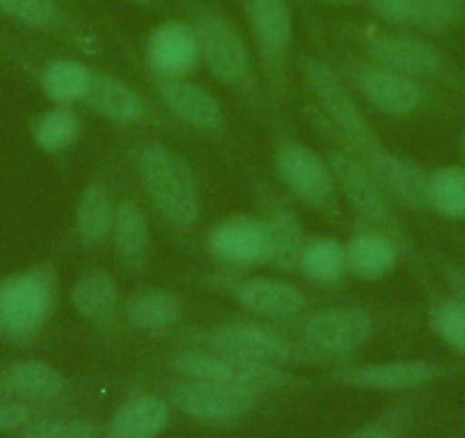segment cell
<instances>
[{
	"instance_id": "cell-1",
	"label": "cell",
	"mask_w": 465,
	"mask_h": 438,
	"mask_svg": "<svg viewBox=\"0 0 465 438\" xmlns=\"http://www.w3.org/2000/svg\"><path fill=\"white\" fill-rule=\"evenodd\" d=\"M140 181L151 204L178 229H187L201 214V194L192 169L181 155L163 144H151L140 155Z\"/></svg>"
},
{
	"instance_id": "cell-2",
	"label": "cell",
	"mask_w": 465,
	"mask_h": 438,
	"mask_svg": "<svg viewBox=\"0 0 465 438\" xmlns=\"http://www.w3.org/2000/svg\"><path fill=\"white\" fill-rule=\"evenodd\" d=\"M57 297L55 272L48 267L12 274L0 284V338L24 341L46 324Z\"/></svg>"
},
{
	"instance_id": "cell-3",
	"label": "cell",
	"mask_w": 465,
	"mask_h": 438,
	"mask_svg": "<svg viewBox=\"0 0 465 438\" xmlns=\"http://www.w3.org/2000/svg\"><path fill=\"white\" fill-rule=\"evenodd\" d=\"M306 78L311 89L315 92L317 101L324 107V113L331 117V122L344 133V137H347L356 149H361V154L368 155L370 151L383 146L381 142H379V137L374 135L372 126L368 124L365 114L361 113L359 103L354 101V96L349 94V89L344 87V83L340 80L338 71L331 69L326 62L308 60Z\"/></svg>"
},
{
	"instance_id": "cell-4",
	"label": "cell",
	"mask_w": 465,
	"mask_h": 438,
	"mask_svg": "<svg viewBox=\"0 0 465 438\" xmlns=\"http://www.w3.org/2000/svg\"><path fill=\"white\" fill-rule=\"evenodd\" d=\"M261 391L235 383L208 382V379H187L181 386L172 388L169 402L181 413L203 423H223L242 418L256 406Z\"/></svg>"
},
{
	"instance_id": "cell-5",
	"label": "cell",
	"mask_w": 465,
	"mask_h": 438,
	"mask_svg": "<svg viewBox=\"0 0 465 438\" xmlns=\"http://www.w3.org/2000/svg\"><path fill=\"white\" fill-rule=\"evenodd\" d=\"M276 169L290 190L320 213H338V185L329 163L308 146L288 142L279 149Z\"/></svg>"
},
{
	"instance_id": "cell-6",
	"label": "cell",
	"mask_w": 465,
	"mask_h": 438,
	"mask_svg": "<svg viewBox=\"0 0 465 438\" xmlns=\"http://www.w3.org/2000/svg\"><path fill=\"white\" fill-rule=\"evenodd\" d=\"M194 30L199 37L201 57L208 62L217 80L235 89L249 87L252 57L238 30L217 15H199Z\"/></svg>"
},
{
	"instance_id": "cell-7",
	"label": "cell",
	"mask_w": 465,
	"mask_h": 438,
	"mask_svg": "<svg viewBox=\"0 0 465 438\" xmlns=\"http://www.w3.org/2000/svg\"><path fill=\"white\" fill-rule=\"evenodd\" d=\"M173 368L187 379L235 383V386H247L253 391L283 386L288 382V374L279 370V365L252 363V361L219 354V352H183L173 359Z\"/></svg>"
},
{
	"instance_id": "cell-8",
	"label": "cell",
	"mask_w": 465,
	"mask_h": 438,
	"mask_svg": "<svg viewBox=\"0 0 465 438\" xmlns=\"http://www.w3.org/2000/svg\"><path fill=\"white\" fill-rule=\"evenodd\" d=\"M210 347L219 354L252 361V363L283 365L297 359V350L274 329L253 322H226L214 326Z\"/></svg>"
},
{
	"instance_id": "cell-9",
	"label": "cell",
	"mask_w": 465,
	"mask_h": 438,
	"mask_svg": "<svg viewBox=\"0 0 465 438\" xmlns=\"http://www.w3.org/2000/svg\"><path fill=\"white\" fill-rule=\"evenodd\" d=\"M302 333L315 350L326 354H349L372 336V317L361 308H324L302 322Z\"/></svg>"
},
{
	"instance_id": "cell-10",
	"label": "cell",
	"mask_w": 465,
	"mask_h": 438,
	"mask_svg": "<svg viewBox=\"0 0 465 438\" xmlns=\"http://www.w3.org/2000/svg\"><path fill=\"white\" fill-rule=\"evenodd\" d=\"M210 252L235 265H258L272 261V235L267 219L252 214L226 217L208 238Z\"/></svg>"
},
{
	"instance_id": "cell-11",
	"label": "cell",
	"mask_w": 465,
	"mask_h": 438,
	"mask_svg": "<svg viewBox=\"0 0 465 438\" xmlns=\"http://www.w3.org/2000/svg\"><path fill=\"white\" fill-rule=\"evenodd\" d=\"M326 163H329L331 172H333L335 185L342 190L349 205L359 214H363L365 219H370V222L388 224V219H391V199L383 194L377 178L370 172L368 163H363L354 154L342 149L331 151Z\"/></svg>"
},
{
	"instance_id": "cell-12",
	"label": "cell",
	"mask_w": 465,
	"mask_h": 438,
	"mask_svg": "<svg viewBox=\"0 0 465 438\" xmlns=\"http://www.w3.org/2000/svg\"><path fill=\"white\" fill-rule=\"evenodd\" d=\"M356 85L379 113L406 117L424 103V89L411 75L381 65H363L354 71Z\"/></svg>"
},
{
	"instance_id": "cell-13",
	"label": "cell",
	"mask_w": 465,
	"mask_h": 438,
	"mask_svg": "<svg viewBox=\"0 0 465 438\" xmlns=\"http://www.w3.org/2000/svg\"><path fill=\"white\" fill-rule=\"evenodd\" d=\"M370 172L377 178L383 194L406 208H427L429 176L411 160L391 154L383 146L365 155Z\"/></svg>"
},
{
	"instance_id": "cell-14",
	"label": "cell",
	"mask_w": 465,
	"mask_h": 438,
	"mask_svg": "<svg viewBox=\"0 0 465 438\" xmlns=\"http://www.w3.org/2000/svg\"><path fill=\"white\" fill-rule=\"evenodd\" d=\"M199 57L196 30L176 21L158 25L146 44V60L158 78H185L199 65Z\"/></svg>"
},
{
	"instance_id": "cell-15",
	"label": "cell",
	"mask_w": 465,
	"mask_h": 438,
	"mask_svg": "<svg viewBox=\"0 0 465 438\" xmlns=\"http://www.w3.org/2000/svg\"><path fill=\"white\" fill-rule=\"evenodd\" d=\"M438 374L440 368L429 361H386L361 368H344L335 373L333 379L342 386L365 391H406L433 382Z\"/></svg>"
},
{
	"instance_id": "cell-16",
	"label": "cell",
	"mask_w": 465,
	"mask_h": 438,
	"mask_svg": "<svg viewBox=\"0 0 465 438\" xmlns=\"http://www.w3.org/2000/svg\"><path fill=\"white\" fill-rule=\"evenodd\" d=\"M368 48L377 65L400 71L411 78L433 75L442 66V55L436 46L409 35L377 33L370 37Z\"/></svg>"
},
{
	"instance_id": "cell-17",
	"label": "cell",
	"mask_w": 465,
	"mask_h": 438,
	"mask_svg": "<svg viewBox=\"0 0 465 438\" xmlns=\"http://www.w3.org/2000/svg\"><path fill=\"white\" fill-rule=\"evenodd\" d=\"M258 48L270 71H281L285 51L292 42V15L285 0H247Z\"/></svg>"
},
{
	"instance_id": "cell-18",
	"label": "cell",
	"mask_w": 465,
	"mask_h": 438,
	"mask_svg": "<svg viewBox=\"0 0 465 438\" xmlns=\"http://www.w3.org/2000/svg\"><path fill=\"white\" fill-rule=\"evenodd\" d=\"M232 297L238 299L247 311L270 320H288L297 317L306 308V297L297 285L285 281L252 276L232 285Z\"/></svg>"
},
{
	"instance_id": "cell-19",
	"label": "cell",
	"mask_w": 465,
	"mask_h": 438,
	"mask_svg": "<svg viewBox=\"0 0 465 438\" xmlns=\"http://www.w3.org/2000/svg\"><path fill=\"white\" fill-rule=\"evenodd\" d=\"M158 92L164 105L199 131H217L223 124V110L217 98L201 85L185 78H158Z\"/></svg>"
},
{
	"instance_id": "cell-20",
	"label": "cell",
	"mask_w": 465,
	"mask_h": 438,
	"mask_svg": "<svg viewBox=\"0 0 465 438\" xmlns=\"http://www.w3.org/2000/svg\"><path fill=\"white\" fill-rule=\"evenodd\" d=\"M64 377L44 361H16L0 373V397L15 402H46L64 393Z\"/></svg>"
},
{
	"instance_id": "cell-21",
	"label": "cell",
	"mask_w": 465,
	"mask_h": 438,
	"mask_svg": "<svg viewBox=\"0 0 465 438\" xmlns=\"http://www.w3.org/2000/svg\"><path fill=\"white\" fill-rule=\"evenodd\" d=\"M84 103L98 117L114 124H137L146 117V103L140 94L124 80L101 71H94L92 89Z\"/></svg>"
},
{
	"instance_id": "cell-22",
	"label": "cell",
	"mask_w": 465,
	"mask_h": 438,
	"mask_svg": "<svg viewBox=\"0 0 465 438\" xmlns=\"http://www.w3.org/2000/svg\"><path fill=\"white\" fill-rule=\"evenodd\" d=\"M71 304L84 320L107 326L122 313V297L114 279L103 270H87L71 288Z\"/></svg>"
},
{
	"instance_id": "cell-23",
	"label": "cell",
	"mask_w": 465,
	"mask_h": 438,
	"mask_svg": "<svg viewBox=\"0 0 465 438\" xmlns=\"http://www.w3.org/2000/svg\"><path fill=\"white\" fill-rule=\"evenodd\" d=\"M167 423V402L155 395H137L114 411L107 424V438H155Z\"/></svg>"
},
{
	"instance_id": "cell-24",
	"label": "cell",
	"mask_w": 465,
	"mask_h": 438,
	"mask_svg": "<svg viewBox=\"0 0 465 438\" xmlns=\"http://www.w3.org/2000/svg\"><path fill=\"white\" fill-rule=\"evenodd\" d=\"M181 313L183 304L178 302L176 294L160 288L142 290L124 304V315H126L128 324L140 332L155 333V336L172 332L181 322Z\"/></svg>"
},
{
	"instance_id": "cell-25",
	"label": "cell",
	"mask_w": 465,
	"mask_h": 438,
	"mask_svg": "<svg viewBox=\"0 0 465 438\" xmlns=\"http://www.w3.org/2000/svg\"><path fill=\"white\" fill-rule=\"evenodd\" d=\"M347 254V267L359 279H381L397 265V249L391 238L374 231L356 234L344 247Z\"/></svg>"
},
{
	"instance_id": "cell-26",
	"label": "cell",
	"mask_w": 465,
	"mask_h": 438,
	"mask_svg": "<svg viewBox=\"0 0 465 438\" xmlns=\"http://www.w3.org/2000/svg\"><path fill=\"white\" fill-rule=\"evenodd\" d=\"M114 208L112 196L101 183H89L83 190L78 201V213H75V224L83 243L101 244L112 235L114 224Z\"/></svg>"
},
{
	"instance_id": "cell-27",
	"label": "cell",
	"mask_w": 465,
	"mask_h": 438,
	"mask_svg": "<svg viewBox=\"0 0 465 438\" xmlns=\"http://www.w3.org/2000/svg\"><path fill=\"white\" fill-rule=\"evenodd\" d=\"M112 240L126 263H142L149 252V224L133 199H122L114 208Z\"/></svg>"
},
{
	"instance_id": "cell-28",
	"label": "cell",
	"mask_w": 465,
	"mask_h": 438,
	"mask_svg": "<svg viewBox=\"0 0 465 438\" xmlns=\"http://www.w3.org/2000/svg\"><path fill=\"white\" fill-rule=\"evenodd\" d=\"M92 80L94 71L83 62L57 60L44 69L42 87L57 105H71V103L87 98Z\"/></svg>"
},
{
	"instance_id": "cell-29",
	"label": "cell",
	"mask_w": 465,
	"mask_h": 438,
	"mask_svg": "<svg viewBox=\"0 0 465 438\" xmlns=\"http://www.w3.org/2000/svg\"><path fill=\"white\" fill-rule=\"evenodd\" d=\"M429 208L445 219H465L463 167H440L429 174Z\"/></svg>"
},
{
	"instance_id": "cell-30",
	"label": "cell",
	"mask_w": 465,
	"mask_h": 438,
	"mask_svg": "<svg viewBox=\"0 0 465 438\" xmlns=\"http://www.w3.org/2000/svg\"><path fill=\"white\" fill-rule=\"evenodd\" d=\"M267 226L272 235V263L281 267H299L308 244L299 219L288 210H279L267 219Z\"/></svg>"
},
{
	"instance_id": "cell-31",
	"label": "cell",
	"mask_w": 465,
	"mask_h": 438,
	"mask_svg": "<svg viewBox=\"0 0 465 438\" xmlns=\"http://www.w3.org/2000/svg\"><path fill=\"white\" fill-rule=\"evenodd\" d=\"M299 267L306 272V276L317 284H333L347 270V254L338 240L320 238L311 240L302 254Z\"/></svg>"
},
{
	"instance_id": "cell-32",
	"label": "cell",
	"mask_w": 465,
	"mask_h": 438,
	"mask_svg": "<svg viewBox=\"0 0 465 438\" xmlns=\"http://www.w3.org/2000/svg\"><path fill=\"white\" fill-rule=\"evenodd\" d=\"M80 135V119L74 110H69L66 105L55 107V110H48L46 114L39 117V122L35 124V142L42 146L48 154H57V151H64L78 140Z\"/></svg>"
},
{
	"instance_id": "cell-33",
	"label": "cell",
	"mask_w": 465,
	"mask_h": 438,
	"mask_svg": "<svg viewBox=\"0 0 465 438\" xmlns=\"http://www.w3.org/2000/svg\"><path fill=\"white\" fill-rule=\"evenodd\" d=\"M431 329L456 352L465 354V299L451 297L431 308Z\"/></svg>"
},
{
	"instance_id": "cell-34",
	"label": "cell",
	"mask_w": 465,
	"mask_h": 438,
	"mask_svg": "<svg viewBox=\"0 0 465 438\" xmlns=\"http://www.w3.org/2000/svg\"><path fill=\"white\" fill-rule=\"evenodd\" d=\"M96 424L80 418H35L19 429V438H96Z\"/></svg>"
},
{
	"instance_id": "cell-35",
	"label": "cell",
	"mask_w": 465,
	"mask_h": 438,
	"mask_svg": "<svg viewBox=\"0 0 465 438\" xmlns=\"http://www.w3.org/2000/svg\"><path fill=\"white\" fill-rule=\"evenodd\" d=\"M0 12L35 28H48L57 21L55 0H0Z\"/></svg>"
},
{
	"instance_id": "cell-36",
	"label": "cell",
	"mask_w": 465,
	"mask_h": 438,
	"mask_svg": "<svg viewBox=\"0 0 465 438\" xmlns=\"http://www.w3.org/2000/svg\"><path fill=\"white\" fill-rule=\"evenodd\" d=\"M463 12V0H418L413 25L438 33L454 24Z\"/></svg>"
},
{
	"instance_id": "cell-37",
	"label": "cell",
	"mask_w": 465,
	"mask_h": 438,
	"mask_svg": "<svg viewBox=\"0 0 465 438\" xmlns=\"http://www.w3.org/2000/svg\"><path fill=\"white\" fill-rule=\"evenodd\" d=\"M372 12L391 24H413L418 0H368Z\"/></svg>"
},
{
	"instance_id": "cell-38",
	"label": "cell",
	"mask_w": 465,
	"mask_h": 438,
	"mask_svg": "<svg viewBox=\"0 0 465 438\" xmlns=\"http://www.w3.org/2000/svg\"><path fill=\"white\" fill-rule=\"evenodd\" d=\"M37 411L35 406L25 404V402L15 400H0V432H12V429H21L35 420Z\"/></svg>"
},
{
	"instance_id": "cell-39",
	"label": "cell",
	"mask_w": 465,
	"mask_h": 438,
	"mask_svg": "<svg viewBox=\"0 0 465 438\" xmlns=\"http://www.w3.org/2000/svg\"><path fill=\"white\" fill-rule=\"evenodd\" d=\"M347 438H397V432L388 423H372L368 427L356 429Z\"/></svg>"
},
{
	"instance_id": "cell-40",
	"label": "cell",
	"mask_w": 465,
	"mask_h": 438,
	"mask_svg": "<svg viewBox=\"0 0 465 438\" xmlns=\"http://www.w3.org/2000/svg\"><path fill=\"white\" fill-rule=\"evenodd\" d=\"M450 285L456 293V297L465 299V272L463 270H451L450 272Z\"/></svg>"
},
{
	"instance_id": "cell-41",
	"label": "cell",
	"mask_w": 465,
	"mask_h": 438,
	"mask_svg": "<svg viewBox=\"0 0 465 438\" xmlns=\"http://www.w3.org/2000/svg\"><path fill=\"white\" fill-rule=\"evenodd\" d=\"M320 3H326V5H359L363 0H320Z\"/></svg>"
},
{
	"instance_id": "cell-42",
	"label": "cell",
	"mask_w": 465,
	"mask_h": 438,
	"mask_svg": "<svg viewBox=\"0 0 465 438\" xmlns=\"http://www.w3.org/2000/svg\"><path fill=\"white\" fill-rule=\"evenodd\" d=\"M133 3H142V5H149V3H153V0H133Z\"/></svg>"
},
{
	"instance_id": "cell-43",
	"label": "cell",
	"mask_w": 465,
	"mask_h": 438,
	"mask_svg": "<svg viewBox=\"0 0 465 438\" xmlns=\"http://www.w3.org/2000/svg\"><path fill=\"white\" fill-rule=\"evenodd\" d=\"M244 3H247V0H244Z\"/></svg>"
}]
</instances>
